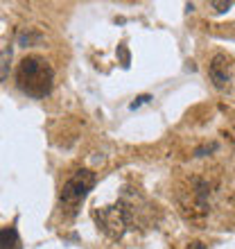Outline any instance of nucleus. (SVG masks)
Instances as JSON below:
<instances>
[{
	"label": "nucleus",
	"mask_w": 235,
	"mask_h": 249,
	"mask_svg": "<svg viewBox=\"0 0 235 249\" xmlns=\"http://www.w3.org/2000/svg\"><path fill=\"white\" fill-rule=\"evenodd\" d=\"M54 82V71L39 54H27L25 59L18 64L16 71V84H18L20 93H25L27 98L41 100L52 91Z\"/></svg>",
	"instance_id": "obj_1"
},
{
	"label": "nucleus",
	"mask_w": 235,
	"mask_h": 249,
	"mask_svg": "<svg viewBox=\"0 0 235 249\" xmlns=\"http://www.w3.org/2000/svg\"><path fill=\"white\" fill-rule=\"evenodd\" d=\"M93 220L100 227L102 233L111 238V240H120L127 233L131 224V213L124 206V202H118L113 206H102V209H93Z\"/></svg>",
	"instance_id": "obj_2"
},
{
	"label": "nucleus",
	"mask_w": 235,
	"mask_h": 249,
	"mask_svg": "<svg viewBox=\"0 0 235 249\" xmlns=\"http://www.w3.org/2000/svg\"><path fill=\"white\" fill-rule=\"evenodd\" d=\"M95 181H98V179H95V172L86 170V168L72 172V177L66 181L64 188H61V193H59V202H61V206L70 209L72 213H77V209L82 206V202H84L86 197H88V193L93 190Z\"/></svg>",
	"instance_id": "obj_3"
},
{
	"label": "nucleus",
	"mask_w": 235,
	"mask_h": 249,
	"mask_svg": "<svg viewBox=\"0 0 235 249\" xmlns=\"http://www.w3.org/2000/svg\"><path fill=\"white\" fill-rule=\"evenodd\" d=\"M231 59L226 57V54H215L213 59H210V66H208V75H210V82H213V86L215 89H219V91H224L226 86H229L231 82Z\"/></svg>",
	"instance_id": "obj_4"
},
{
	"label": "nucleus",
	"mask_w": 235,
	"mask_h": 249,
	"mask_svg": "<svg viewBox=\"0 0 235 249\" xmlns=\"http://www.w3.org/2000/svg\"><path fill=\"white\" fill-rule=\"evenodd\" d=\"M0 249H20V238L14 224L0 229Z\"/></svg>",
	"instance_id": "obj_5"
},
{
	"label": "nucleus",
	"mask_w": 235,
	"mask_h": 249,
	"mask_svg": "<svg viewBox=\"0 0 235 249\" xmlns=\"http://www.w3.org/2000/svg\"><path fill=\"white\" fill-rule=\"evenodd\" d=\"M195 186H197V204H199V209L206 211V206H208V181H203V179H195Z\"/></svg>",
	"instance_id": "obj_6"
},
{
	"label": "nucleus",
	"mask_w": 235,
	"mask_h": 249,
	"mask_svg": "<svg viewBox=\"0 0 235 249\" xmlns=\"http://www.w3.org/2000/svg\"><path fill=\"white\" fill-rule=\"evenodd\" d=\"M9 59H12V50H9V46H2V64H0V79L2 82H7V75H9Z\"/></svg>",
	"instance_id": "obj_7"
},
{
	"label": "nucleus",
	"mask_w": 235,
	"mask_h": 249,
	"mask_svg": "<svg viewBox=\"0 0 235 249\" xmlns=\"http://www.w3.org/2000/svg\"><path fill=\"white\" fill-rule=\"evenodd\" d=\"M118 57H120V61H122V68H129L131 57H129V50H127V46H124V43H120V46H118Z\"/></svg>",
	"instance_id": "obj_8"
},
{
	"label": "nucleus",
	"mask_w": 235,
	"mask_h": 249,
	"mask_svg": "<svg viewBox=\"0 0 235 249\" xmlns=\"http://www.w3.org/2000/svg\"><path fill=\"white\" fill-rule=\"evenodd\" d=\"M151 100H154V98H151L150 93H143V95H138V98L134 100V102H131L129 109H131V111H136V109H138L140 105H147V102H151Z\"/></svg>",
	"instance_id": "obj_9"
},
{
	"label": "nucleus",
	"mask_w": 235,
	"mask_h": 249,
	"mask_svg": "<svg viewBox=\"0 0 235 249\" xmlns=\"http://www.w3.org/2000/svg\"><path fill=\"white\" fill-rule=\"evenodd\" d=\"M210 7H213L217 14H224V12H229L231 7H233V2H231V0H226V2H217V0H210Z\"/></svg>",
	"instance_id": "obj_10"
},
{
	"label": "nucleus",
	"mask_w": 235,
	"mask_h": 249,
	"mask_svg": "<svg viewBox=\"0 0 235 249\" xmlns=\"http://www.w3.org/2000/svg\"><path fill=\"white\" fill-rule=\"evenodd\" d=\"M217 147H219L217 143H210V145H203V147H197V150H195V157L197 159H199V157H208L210 152H215Z\"/></svg>",
	"instance_id": "obj_11"
},
{
	"label": "nucleus",
	"mask_w": 235,
	"mask_h": 249,
	"mask_svg": "<svg viewBox=\"0 0 235 249\" xmlns=\"http://www.w3.org/2000/svg\"><path fill=\"white\" fill-rule=\"evenodd\" d=\"M32 39H41V36H39V34H27V32H20L18 34V43L23 48L30 46V43H32Z\"/></svg>",
	"instance_id": "obj_12"
},
{
	"label": "nucleus",
	"mask_w": 235,
	"mask_h": 249,
	"mask_svg": "<svg viewBox=\"0 0 235 249\" xmlns=\"http://www.w3.org/2000/svg\"><path fill=\"white\" fill-rule=\"evenodd\" d=\"M188 249H208V245H203V243H190Z\"/></svg>",
	"instance_id": "obj_13"
}]
</instances>
